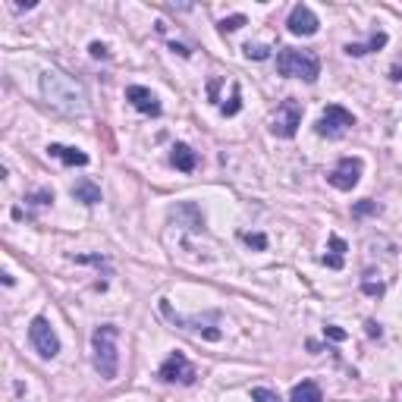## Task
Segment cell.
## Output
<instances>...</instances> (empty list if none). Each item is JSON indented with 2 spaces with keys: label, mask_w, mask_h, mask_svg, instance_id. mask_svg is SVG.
Returning a JSON list of instances; mask_svg holds the SVG:
<instances>
[{
  "label": "cell",
  "mask_w": 402,
  "mask_h": 402,
  "mask_svg": "<svg viewBox=\"0 0 402 402\" xmlns=\"http://www.w3.org/2000/svg\"><path fill=\"white\" fill-rule=\"evenodd\" d=\"M41 95L44 100L63 117H82L85 113V91L72 76L60 70H44L41 72Z\"/></svg>",
  "instance_id": "1"
},
{
  "label": "cell",
  "mask_w": 402,
  "mask_h": 402,
  "mask_svg": "<svg viewBox=\"0 0 402 402\" xmlns=\"http://www.w3.org/2000/svg\"><path fill=\"white\" fill-rule=\"evenodd\" d=\"M117 339H119L117 324H100V327H95V333H91V361H95V371L104 380H117V374H119Z\"/></svg>",
  "instance_id": "2"
},
{
  "label": "cell",
  "mask_w": 402,
  "mask_h": 402,
  "mask_svg": "<svg viewBox=\"0 0 402 402\" xmlns=\"http://www.w3.org/2000/svg\"><path fill=\"white\" fill-rule=\"evenodd\" d=\"M277 70H280V76L314 82V79L320 76V60H318V53H314V51L286 48V51L277 53Z\"/></svg>",
  "instance_id": "3"
},
{
  "label": "cell",
  "mask_w": 402,
  "mask_h": 402,
  "mask_svg": "<svg viewBox=\"0 0 402 402\" xmlns=\"http://www.w3.org/2000/svg\"><path fill=\"white\" fill-rule=\"evenodd\" d=\"M160 311L167 314V318L173 320L176 327H183V330H192V333H201L205 339H220V327H217V320H220V314L217 311H211V314H205V318H183V314H176L170 308V302H160Z\"/></svg>",
  "instance_id": "4"
},
{
  "label": "cell",
  "mask_w": 402,
  "mask_h": 402,
  "mask_svg": "<svg viewBox=\"0 0 402 402\" xmlns=\"http://www.w3.org/2000/svg\"><path fill=\"white\" fill-rule=\"evenodd\" d=\"M29 339H32V346H35V352L41 355V358H57L60 339H57V333H53V327H51L48 318H41V314H38V318H32Z\"/></svg>",
  "instance_id": "5"
},
{
  "label": "cell",
  "mask_w": 402,
  "mask_h": 402,
  "mask_svg": "<svg viewBox=\"0 0 402 402\" xmlns=\"http://www.w3.org/2000/svg\"><path fill=\"white\" fill-rule=\"evenodd\" d=\"M349 126H355V117L346 107H339V104H327V110H324V117L318 119V136H327V138H339Z\"/></svg>",
  "instance_id": "6"
},
{
  "label": "cell",
  "mask_w": 402,
  "mask_h": 402,
  "mask_svg": "<svg viewBox=\"0 0 402 402\" xmlns=\"http://www.w3.org/2000/svg\"><path fill=\"white\" fill-rule=\"evenodd\" d=\"M302 126V104L299 100H283L273 113V123H271V132L280 138H292Z\"/></svg>",
  "instance_id": "7"
},
{
  "label": "cell",
  "mask_w": 402,
  "mask_h": 402,
  "mask_svg": "<svg viewBox=\"0 0 402 402\" xmlns=\"http://www.w3.org/2000/svg\"><path fill=\"white\" fill-rule=\"evenodd\" d=\"M157 377L167 380V384H195L198 374H195V365H192V361L186 358L183 352H173L170 358L160 365Z\"/></svg>",
  "instance_id": "8"
},
{
  "label": "cell",
  "mask_w": 402,
  "mask_h": 402,
  "mask_svg": "<svg viewBox=\"0 0 402 402\" xmlns=\"http://www.w3.org/2000/svg\"><path fill=\"white\" fill-rule=\"evenodd\" d=\"M358 179H361V160L358 157H343L330 173H327V183H330L333 189H339V192L355 189Z\"/></svg>",
  "instance_id": "9"
},
{
  "label": "cell",
  "mask_w": 402,
  "mask_h": 402,
  "mask_svg": "<svg viewBox=\"0 0 402 402\" xmlns=\"http://www.w3.org/2000/svg\"><path fill=\"white\" fill-rule=\"evenodd\" d=\"M286 25H290V32L292 35H314L318 32V16L311 13V6H305V4H296L290 10V19H286Z\"/></svg>",
  "instance_id": "10"
},
{
  "label": "cell",
  "mask_w": 402,
  "mask_h": 402,
  "mask_svg": "<svg viewBox=\"0 0 402 402\" xmlns=\"http://www.w3.org/2000/svg\"><path fill=\"white\" fill-rule=\"evenodd\" d=\"M126 100H129L138 113L160 117V100H157V95H154L151 89H145V85H129V89H126Z\"/></svg>",
  "instance_id": "11"
},
{
  "label": "cell",
  "mask_w": 402,
  "mask_h": 402,
  "mask_svg": "<svg viewBox=\"0 0 402 402\" xmlns=\"http://www.w3.org/2000/svg\"><path fill=\"white\" fill-rule=\"evenodd\" d=\"M48 154H51V157H57V160H63L66 167H85V164H89V154L79 151V148H70V145L51 142L48 145Z\"/></svg>",
  "instance_id": "12"
},
{
  "label": "cell",
  "mask_w": 402,
  "mask_h": 402,
  "mask_svg": "<svg viewBox=\"0 0 402 402\" xmlns=\"http://www.w3.org/2000/svg\"><path fill=\"white\" fill-rule=\"evenodd\" d=\"M170 164L176 167V170H183V173H192L195 170V164H198V157H195V151H192L189 145H173Z\"/></svg>",
  "instance_id": "13"
},
{
  "label": "cell",
  "mask_w": 402,
  "mask_h": 402,
  "mask_svg": "<svg viewBox=\"0 0 402 402\" xmlns=\"http://www.w3.org/2000/svg\"><path fill=\"white\" fill-rule=\"evenodd\" d=\"M290 402H324V396H320V387L314 380H302V384L292 387Z\"/></svg>",
  "instance_id": "14"
},
{
  "label": "cell",
  "mask_w": 402,
  "mask_h": 402,
  "mask_svg": "<svg viewBox=\"0 0 402 402\" xmlns=\"http://www.w3.org/2000/svg\"><path fill=\"white\" fill-rule=\"evenodd\" d=\"M72 198L82 201V205H98L100 201V189L95 183H89V179H79L76 186H72Z\"/></svg>",
  "instance_id": "15"
},
{
  "label": "cell",
  "mask_w": 402,
  "mask_h": 402,
  "mask_svg": "<svg viewBox=\"0 0 402 402\" xmlns=\"http://www.w3.org/2000/svg\"><path fill=\"white\" fill-rule=\"evenodd\" d=\"M384 44H387V32H374L368 44H349L346 53H349V57H365V53H371V51H380Z\"/></svg>",
  "instance_id": "16"
},
{
  "label": "cell",
  "mask_w": 402,
  "mask_h": 402,
  "mask_svg": "<svg viewBox=\"0 0 402 402\" xmlns=\"http://www.w3.org/2000/svg\"><path fill=\"white\" fill-rule=\"evenodd\" d=\"M343 254H346V242L339 236H330V254H324V264L327 267H333V271H339L343 267Z\"/></svg>",
  "instance_id": "17"
},
{
  "label": "cell",
  "mask_w": 402,
  "mask_h": 402,
  "mask_svg": "<svg viewBox=\"0 0 402 402\" xmlns=\"http://www.w3.org/2000/svg\"><path fill=\"white\" fill-rule=\"evenodd\" d=\"M239 107H242V95H239V85H233V98H230V104H220V113H223V117H236Z\"/></svg>",
  "instance_id": "18"
},
{
  "label": "cell",
  "mask_w": 402,
  "mask_h": 402,
  "mask_svg": "<svg viewBox=\"0 0 402 402\" xmlns=\"http://www.w3.org/2000/svg\"><path fill=\"white\" fill-rule=\"evenodd\" d=\"M380 207H377V201H371V198H365V201H358V205L352 207V214L355 217H368V214H377Z\"/></svg>",
  "instance_id": "19"
},
{
  "label": "cell",
  "mask_w": 402,
  "mask_h": 402,
  "mask_svg": "<svg viewBox=\"0 0 402 402\" xmlns=\"http://www.w3.org/2000/svg\"><path fill=\"white\" fill-rule=\"evenodd\" d=\"M252 399H254V402H283L273 390H267V387H254V390H252Z\"/></svg>",
  "instance_id": "20"
},
{
  "label": "cell",
  "mask_w": 402,
  "mask_h": 402,
  "mask_svg": "<svg viewBox=\"0 0 402 402\" xmlns=\"http://www.w3.org/2000/svg\"><path fill=\"white\" fill-rule=\"evenodd\" d=\"M242 242L252 245V249H258V252L267 249V236H261V233H242Z\"/></svg>",
  "instance_id": "21"
},
{
  "label": "cell",
  "mask_w": 402,
  "mask_h": 402,
  "mask_svg": "<svg viewBox=\"0 0 402 402\" xmlns=\"http://www.w3.org/2000/svg\"><path fill=\"white\" fill-rule=\"evenodd\" d=\"M245 57L249 60H267L271 57V48H264V44H245Z\"/></svg>",
  "instance_id": "22"
},
{
  "label": "cell",
  "mask_w": 402,
  "mask_h": 402,
  "mask_svg": "<svg viewBox=\"0 0 402 402\" xmlns=\"http://www.w3.org/2000/svg\"><path fill=\"white\" fill-rule=\"evenodd\" d=\"M242 25H245V16L236 13V16H226L223 22H220V32H236V29H242Z\"/></svg>",
  "instance_id": "23"
},
{
  "label": "cell",
  "mask_w": 402,
  "mask_h": 402,
  "mask_svg": "<svg viewBox=\"0 0 402 402\" xmlns=\"http://www.w3.org/2000/svg\"><path fill=\"white\" fill-rule=\"evenodd\" d=\"M361 292H365V296H384V283H374V280H361Z\"/></svg>",
  "instance_id": "24"
},
{
  "label": "cell",
  "mask_w": 402,
  "mask_h": 402,
  "mask_svg": "<svg viewBox=\"0 0 402 402\" xmlns=\"http://www.w3.org/2000/svg\"><path fill=\"white\" fill-rule=\"evenodd\" d=\"M324 333H327V339H333V343H343V339L349 337V333H346L343 327H337V324H327V327H324Z\"/></svg>",
  "instance_id": "25"
},
{
  "label": "cell",
  "mask_w": 402,
  "mask_h": 402,
  "mask_svg": "<svg viewBox=\"0 0 402 402\" xmlns=\"http://www.w3.org/2000/svg\"><path fill=\"white\" fill-rule=\"evenodd\" d=\"M91 57H110V51H107V44H100V41H91Z\"/></svg>",
  "instance_id": "26"
},
{
  "label": "cell",
  "mask_w": 402,
  "mask_h": 402,
  "mask_svg": "<svg viewBox=\"0 0 402 402\" xmlns=\"http://www.w3.org/2000/svg\"><path fill=\"white\" fill-rule=\"evenodd\" d=\"M365 327H368V337H380V327H377V324H374V320H368V324H365Z\"/></svg>",
  "instance_id": "27"
}]
</instances>
